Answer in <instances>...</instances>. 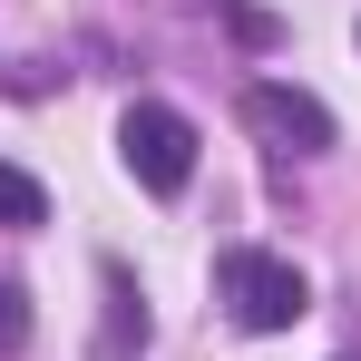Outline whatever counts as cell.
Wrapping results in <instances>:
<instances>
[{
    "mask_svg": "<svg viewBox=\"0 0 361 361\" xmlns=\"http://www.w3.org/2000/svg\"><path fill=\"white\" fill-rule=\"evenodd\" d=\"M215 293H225V312H235L244 332H293L302 312H312V283H302V264L264 254V244H235V254H215Z\"/></svg>",
    "mask_w": 361,
    "mask_h": 361,
    "instance_id": "1",
    "label": "cell"
},
{
    "mask_svg": "<svg viewBox=\"0 0 361 361\" xmlns=\"http://www.w3.org/2000/svg\"><path fill=\"white\" fill-rule=\"evenodd\" d=\"M118 157H127V176L147 195H185V176H195V118H176L166 98H137L118 118Z\"/></svg>",
    "mask_w": 361,
    "mask_h": 361,
    "instance_id": "2",
    "label": "cell"
},
{
    "mask_svg": "<svg viewBox=\"0 0 361 361\" xmlns=\"http://www.w3.org/2000/svg\"><path fill=\"white\" fill-rule=\"evenodd\" d=\"M244 127H254L264 147H283V157H322V147H332V108H322L312 88H293V78H254V88H244Z\"/></svg>",
    "mask_w": 361,
    "mask_h": 361,
    "instance_id": "3",
    "label": "cell"
},
{
    "mask_svg": "<svg viewBox=\"0 0 361 361\" xmlns=\"http://www.w3.org/2000/svg\"><path fill=\"white\" fill-rule=\"evenodd\" d=\"M30 225H49V185L30 166H0V235H30Z\"/></svg>",
    "mask_w": 361,
    "mask_h": 361,
    "instance_id": "4",
    "label": "cell"
},
{
    "mask_svg": "<svg viewBox=\"0 0 361 361\" xmlns=\"http://www.w3.org/2000/svg\"><path fill=\"white\" fill-rule=\"evenodd\" d=\"M20 342H30V293L0 283V352H20Z\"/></svg>",
    "mask_w": 361,
    "mask_h": 361,
    "instance_id": "5",
    "label": "cell"
}]
</instances>
